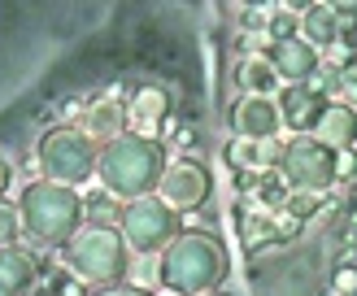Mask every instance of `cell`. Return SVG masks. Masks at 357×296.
<instances>
[{"label": "cell", "instance_id": "cell-1", "mask_svg": "<svg viewBox=\"0 0 357 296\" xmlns=\"http://www.w3.org/2000/svg\"><path fill=\"white\" fill-rule=\"evenodd\" d=\"M100 183L109 196H122V201H144L153 183L162 187L166 179V148L157 139H144V135H122L114 144L100 148Z\"/></svg>", "mask_w": 357, "mask_h": 296}, {"label": "cell", "instance_id": "cell-2", "mask_svg": "<svg viewBox=\"0 0 357 296\" xmlns=\"http://www.w3.org/2000/svg\"><path fill=\"white\" fill-rule=\"evenodd\" d=\"M227 274V249L205 231L178 235L162 257V283L178 296H196Z\"/></svg>", "mask_w": 357, "mask_h": 296}, {"label": "cell", "instance_id": "cell-3", "mask_svg": "<svg viewBox=\"0 0 357 296\" xmlns=\"http://www.w3.org/2000/svg\"><path fill=\"white\" fill-rule=\"evenodd\" d=\"M22 226L40 240V244H66L79 235V218H83V201L75 196V187L61 183H31L22 192Z\"/></svg>", "mask_w": 357, "mask_h": 296}, {"label": "cell", "instance_id": "cell-4", "mask_svg": "<svg viewBox=\"0 0 357 296\" xmlns=\"http://www.w3.org/2000/svg\"><path fill=\"white\" fill-rule=\"evenodd\" d=\"M66 261L79 270V279L114 283V279L127 270V240H122L114 226H105V222L79 226V235L66 244Z\"/></svg>", "mask_w": 357, "mask_h": 296}, {"label": "cell", "instance_id": "cell-5", "mask_svg": "<svg viewBox=\"0 0 357 296\" xmlns=\"http://www.w3.org/2000/svg\"><path fill=\"white\" fill-rule=\"evenodd\" d=\"M40 170L48 183H87V174L96 170V144L87 139V131H75V127H52L44 139H40Z\"/></svg>", "mask_w": 357, "mask_h": 296}, {"label": "cell", "instance_id": "cell-6", "mask_svg": "<svg viewBox=\"0 0 357 296\" xmlns=\"http://www.w3.org/2000/svg\"><path fill=\"white\" fill-rule=\"evenodd\" d=\"M279 174L292 192H310L314 196V192L335 183V153L318 135H292L288 144H283Z\"/></svg>", "mask_w": 357, "mask_h": 296}, {"label": "cell", "instance_id": "cell-7", "mask_svg": "<svg viewBox=\"0 0 357 296\" xmlns=\"http://www.w3.org/2000/svg\"><path fill=\"white\" fill-rule=\"evenodd\" d=\"M122 240L139 253H157L166 244L178 240V218L174 209L162 196H144V201H131L127 214H122Z\"/></svg>", "mask_w": 357, "mask_h": 296}, {"label": "cell", "instance_id": "cell-8", "mask_svg": "<svg viewBox=\"0 0 357 296\" xmlns=\"http://www.w3.org/2000/svg\"><path fill=\"white\" fill-rule=\"evenodd\" d=\"M162 201L170 209H201L209 201V170L201 162H178L162 179Z\"/></svg>", "mask_w": 357, "mask_h": 296}, {"label": "cell", "instance_id": "cell-9", "mask_svg": "<svg viewBox=\"0 0 357 296\" xmlns=\"http://www.w3.org/2000/svg\"><path fill=\"white\" fill-rule=\"evenodd\" d=\"M279 122H283V114L271 96H244L236 104V114H231V127H236V135L248 139V144H266V139L279 131Z\"/></svg>", "mask_w": 357, "mask_h": 296}, {"label": "cell", "instance_id": "cell-10", "mask_svg": "<svg viewBox=\"0 0 357 296\" xmlns=\"http://www.w3.org/2000/svg\"><path fill=\"white\" fill-rule=\"evenodd\" d=\"M279 114H283V122H288L296 135H310V131H318V122H323L327 100H323V96H314L310 87H283V96H279Z\"/></svg>", "mask_w": 357, "mask_h": 296}, {"label": "cell", "instance_id": "cell-11", "mask_svg": "<svg viewBox=\"0 0 357 296\" xmlns=\"http://www.w3.org/2000/svg\"><path fill=\"white\" fill-rule=\"evenodd\" d=\"M271 65L279 79H288V87H305V79H314V70H318V52L305 40H288V44L271 48Z\"/></svg>", "mask_w": 357, "mask_h": 296}, {"label": "cell", "instance_id": "cell-12", "mask_svg": "<svg viewBox=\"0 0 357 296\" xmlns=\"http://www.w3.org/2000/svg\"><path fill=\"white\" fill-rule=\"evenodd\" d=\"M318 139L331 148V153H353L357 144V114L349 104H327L323 122H318Z\"/></svg>", "mask_w": 357, "mask_h": 296}, {"label": "cell", "instance_id": "cell-13", "mask_svg": "<svg viewBox=\"0 0 357 296\" xmlns=\"http://www.w3.org/2000/svg\"><path fill=\"white\" fill-rule=\"evenodd\" d=\"M127 104H122L118 96H105L92 104V114H87V139H100V144H114V139H122L127 131H122V122H127Z\"/></svg>", "mask_w": 357, "mask_h": 296}, {"label": "cell", "instance_id": "cell-14", "mask_svg": "<svg viewBox=\"0 0 357 296\" xmlns=\"http://www.w3.org/2000/svg\"><path fill=\"white\" fill-rule=\"evenodd\" d=\"M35 288V261L17 249H0V296H26Z\"/></svg>", "mask_w": 357, "mask_h": 296}, {"label": "cell", "instance_id": "cell-15", "mask_svg": "<svg viewBox=\"0 0 357 296\" xmlns=\"http://www.w3.org/2000/svg\"><path fill=\"white\" fill-rule=\"evenodd\" d=\"M127 114L139 122H166L170 118V92L162 83H139L127 100Z\"/></svg>", "mask_w": 357, "mask_h": 296}, {"label": "cell", "instance_id": "cell-16", "mask_svg": "<svg viewBox=\"0 0 357 296\" xmlns=\"http://www.w3.org/2000/svg\"><path fill=\"white\" fill-rule=\"evenodd\" d=\"M279 157H283V148L279 144H271V139H266V144H248V139H240L236 148H231V162H236L244 174L248 170H279Z\"/></svg>", "mask_w": 357, "mask_h": 296}, {"label": "cell", "instance_id": "cell-17", "mask_svg": "<svg viewBox=\"0 0 357 296\" xmlns=\"http://www.w3.org/2000/svg\"><path fill=\"white\" fill-rule=\"evenodd\" d=\"M305 35L310 44H335L340 40V22H335V9L331 5H305Z\"/></svg>", "mask_w": 357, "mask_h": 296}, {"label": "cell", "instance_id": "cell-18", "mask_svg": "<svg viewBox=\"0 0 357 296\" xmlns=\"http://www.w3.org/2000/svg\"><path fill=\"white\" fill-rule=\"evenodd\" d=\"M240 83L248 87V96H266V92H271V87L279 83V75H275V65H271V57L244 61V65H240Z\"/></svg>", "mask_w": 357, "mask_h": 296}, {"label": "cell", "instance_id": "cell-19", "mask_svg": "<svg viewBox=\"0 0 357 296\" xmlns=\"http://www.w3.org/2000/svg\"><path fill=\"white\" fill-rule=\"evenodd\" d=\"M257 196L266 201V205H288V196H292V187L283 183V174L279 170H266V174H257Z\"/></svg>", "mask_w": 357, "mask_h": 296}, {"label": "cell", "instance_id": "cell-20", "mask_svg": "<svg viewBox=\"0 0 357 296\" xmlns=\"http://www.w3.org/2000/svg\"><path fill=\"white\" fill-rule=\"evenodd\" d=\"M240 231H244V244L248 249H257V244H271V240H279V226L271 222V218H240Z\"/></svg>", "mask_w": 357, "mask_h": 296}, {"label": "cell", "instance_id": "cell-21", "mask_svg": "<svg viewBox=\"0 0 357 296\" xmlns=\"http://www.w3.org/2000/svg\"><path fill=\"white\" fill-rule=\"evenodd\" d=\"M271 40H275V44L296 40V17H292L288 9H275V13H271Z\"/></svg>", "mask_w": 357, "mask_h": 296}, {"label": "cell", "instance_id": "cell-22", "mask_svg": "<svg viewBox=\"0 0 357 296\" xmlns=\"http://www.w3.org/2000/svg\"><path fill=\"white\" fill-rule=\"evenodd\" d=\"M17 218H22V214H13V205L0 201V249H13V240H17Z\"/></svg>", "mask_w": 357, "mask_h": 296}, {"label": "cell", "instance_id": "cell-23", "mask_svg": "<svg viewBox=\"0 0 357 296\" xmlns=\"http://www.w3.org/2000/svg\"><path fill=\"white\" fill-rule=\"evenodd\" d=\"M314 209H318V201L310 196V192H292L288 196V218H296V222H305Z\"/></svg>", "mask_w": 357, "mask_h": 296}, {"label": "cell", "instance_id": "cell-24", "mask_svg": "<svg viewBox=\"0 0 357 296\" xmlns=\"http://www.w3.org/2000/svg\"><path fill=\"white\" fill-rule=\"evenodd\" d=\"M331 288H335V296H357V266H335Z\"/></svg>", "mask_w": 357, "mask_h": 296}, {"label": "cell", "instance_id": "cell-25", "mask_svg": "<svg viewBox=\"0 0 357 296\" xmlns=\"http://www.w3.org/2000/svg\"><path fill=\"white\" fill-rule=\"evenodd\" d=\"M52 296H87V288H83V279H57Z\"/></svg>", "mask_w": 357, "mask_h": 296}, {"label": "cell", "instance_id": "cell-26", "mask_svg": "<svg viewBox=\"0 0 357 296\" xmlns=\"http://www.w3.org/2000/svg\"><path fill=\"white\" fill-rule=\"evenodd\" d=\"M83 214H96V218H114V209L105 196H92V201H83Z\"/></svg>", "mask_w": 357, "mask_h": 296}, {"label": "cell", "instance_id": "cell-27", "mask_svg": "<svg viewBox=\"0 0 357 296\" xmlns=\"http://www.w3.org/2000/svg\"><path fill=\"white\" fill-rule=\"evenodd\" d=\"M174 144L178 148H192L196 144V127H174Z\"/></svg>", "mask_w": 357, "mask_h": 296}, {"label": "cell", "instance_id": "cell-28", "mask_svg": "<svg viewBox=\"0 0 357 296\" xmlns=\"http://www.w3.org/2000/svg\"><path fill=\"white\" fill-rule=\"evenodd\" d=\"M340 44H344V48H349V57H357V22H353V26H344V31H340Z\"/></svg>", "mask_w": 357, "mask_h": 296}, {"label": "cell", "instance_id": "cell-29", "mask_svg": "<svg viewBox=\"0 0 357 296\" xmlns=\"http://www.w3.org/2000/svg\"><path fill=\"white\" fill-rule=\"evenodd\" d=\"M353 153H340V157H335V179H340V174H353Z\"/></svg>", "mask_w": 357, "mask_h": 296}, {"label": "cell", "instance_id": "cell-30", "mask_svg": "<svg viewBox=\"0 0 357 296\" xmlns=\"http://www.w3.org/2000/svg\"><path fill=\"white\" fill-rule=\"evenodd\" d=\"M79 109H83V100H79V96H70V100H61V118H75Z\"/></svg>", "mask_w": 357, "mask_h": 296}, {"label": "cell", "instance_id": "cell-31", "mask_svg": "<svg viewBox=\"0 0 357 296\" xmlns=\"http://www.w3.org/2000/svg\"><path fill=\"white\" fill-rule=\"evenodd\" d=\"M9 179H13V170H9V162H5V157H0V196L9 192Z\"/></svg>", "mask_w": 357, "mask_h": 296}, {"label": "cell", "instance_id": "cell-32", "mask_svg": "<svg viewBox=\"0 0 357 296\" xmlns=\"http://www.w3.org/2000/svg\"><path fill=\"white\" fill-rule=\"evenodd\" d=\"M105 296H144V292H135V288H118V292H105Z\"/></svg>", "mask_w": 357, "mask_h": 296}, {"label": "cell", "instance_id": "cell-33", "mask_svg": "<svg viewBox=\"0 0 357 296\" xmlns=\"http://www.w3.org/2000/svg\"><path fill=\"white\" fill-rule=\"evenodd\" d=\"M344 79H349V83H357V57L349 61V70H344Z\"/></svg>", "mask_w": 357, "mask_h": 296}]
</instances>
